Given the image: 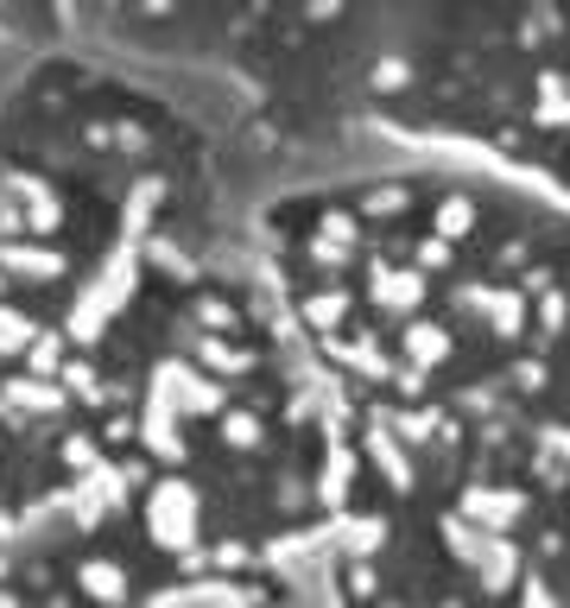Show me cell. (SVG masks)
Listing matches in <instances>:
<instances>
[{
    "label": "cell",
    "instance_id": "6da1fadb",
    "mask_svg": "<svg viewBox=\"0 0 570 608\" xmlns=\"http://www.w3.org/2000/svg\"><path fill=\"white\" fill-rule=\"evenodd\" d=\"M216 90L38 13L0 90V608H311L330 412Z\"/></svg>",
    "mask_w": 570,
    "mask_h": 608
},
{
    "label": "cell",
    "instance_id": "7a4b0ae2",
    "mask_svg": "<svg viewBox=\"0 0 570 608\" xmlns=\"http://www.w3.org/2000/svg\"><path fill=\"white\" fill-rule=\"evenodd\" d=\"M254 247L330 412V551L508 564L570 526V210L469 165L272 190Z\"/></svg>",
    "mask_w": 570,
    "mask_h": 608
},
{
    "label": "cell",
    "instance_id": "3957f363",
    "mask_svg": "<svg viewBox=\"0 0 570 608\" xmlns=\"http://www.w3.org/2000/svg\"><path fill=\"white\" fill-rule=\"evenodd\" d=\"M513 608H570V526L565 539L545 551V564L526 577V589L513 596Z\"/></svg>",
    "mask_w": 570,
    "mask_h": 608
}]
</instances>
